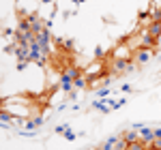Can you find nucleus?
<instances>
[{
    "label": "nucleus",
    "instance_id": "obj_1",
    "mask_svg": "<svg viewBox=\"0 0 161 150\" xmlns=\"http://www.w3.org/2000/svg\"><path fill=\"white\" fill-rule=\"evenodd\" d=\"M133 54H136V51L131 50V47L127 45V41L123 39V41H118L116 47L112 50L110 58H114V60H133ZM110 58H108V60H110ZM108 60H105V62H108Z\"/></svg>",
    "mask_w": 161,
    "mask_h": 150
},
{
    "label": "nucleus",
    "instance_id": "obj_2",
    "mask_svg": "<svg viewBox=\"0 0 161 150\" xmlns=\"http://www.w3.org/2000/svg\"><path fill=\"white\" fill-rule=\"evenodd\" d=\"M133 67H136V64L131 62V60H114V58H110V60H108V73H112L114 77H118V75H123V73L133 71Z\"/></svg>",
    "mask_w": 161,
    "mask_h": 150
},
{
    "label": "nucleus",
    "instance_id": "obj_3",
    "mask_svg": "<svg viewBox=\"0 0 161 150\" xmlns=\"http://www.w3.org/2000/svg\"><path fill=\"white\" fill-rule=\"evenodd\" d=\"M50 58V50L41 47L37 41L30 43V62H37V64H45Z\"/></svg>",
    "mask_w": 161,
    "mask_h": 150
},
{
    "label": "nucleus",
    "instance_id": "obj_4",
    "mask_svg": "<svg viewBox=\"0 0 161 150\" xmlns=\"http://www.w3.org/2000/svg\"><path fill=\"white\" fill-rule=\"evenodd\" d=\"M105 60H97V58H95V62L92 64H88L86 69H84V71H82V73L86 75L88 79H92V77H99V75H105Z\"/></svg>",
    "mask_w": 161,
    "mask_h": 150
},
{
    "label": "nucleus",
    "instance_id": "obj_5",
    "mask_svg": "<svg viewBox=\"0 0 161 150\" xmlns=\"http://www.w3.org/2000/svg\"><path fill=\"white\" fill-rule=\"evenodd\" d=\"M153 56H155V50H148V47H142V50H137L133 54V60L136 64H148L153 60Z\"/></svg>",
    "mask_w": 161,
    "mask_h": 150
},
{
    "label": "nucleus",
    "instance_id": "obj_6",
    "mask_svg": "<svg viewBox=\"0 0 161 150\" xmlns=\"http://www.w3.org/2000/svg\"><path fill=\"white\" fill-rule=\"evenodd\" d=\"M35 41H37L41 47H45V50H50V41H52V35H50V28L45 26L39 35H35Z\"/></svg>",
    "mask_w": 161,
    "mask_h": 150
},
{
    "label": "nucleus",
    "instance_id": "obj_7",
    "mask_svg": "<svg viewBox=\"0 0 161 150\" xmlns=\"http://www.w3.org/2000/svg\"><path fill=\"white\" fill-rule=\"evenodd\" d=\"M137 131H140V139H142L144 144H153V139H155L153 129H148V126H137Z\"/></svg>",
    "mask_w": 161,
    "mask_h": 150
},
{
    "label": "nucleus",
    "instance_id": "obj_8",
    "mask_svg": "<svg viewBox=\"0 0 161 150\" xmlns=\"http://www.w3.org/2000/svg\"><path fill=\"white\" fill-rule=\"evenodd\" d=\"M120 137H123L127 144H133V142H140V131H137V129H127V131H123Z\"/></svg>",
    "mask_w": 161,
    "mask_h": 150
},
{
    "label": "nucleus",
    "instance_id": "obj_9",
    "mask_svg": "<svg viewBox=\"0 0 161 150\" xmlns=\"http://www.w3.org/2000/svg\"><path fill=\"white\" fill-rule=\"evenodd\" d=\"M153 24V17L150 13H140V19H137V28H148Z\"/></svg>",
    "mask_w": 161,
    "mask_h": 150
},
{
    "label": "nucleus",
    "instance_id": "obj_10",
    "mask_svg": "<svg viewBox=\"0 0 161 150\" xmlns=\"http://www.w3.org/2000/svg\"><path fill=\"white\" fill-rule=\"evenodd\" d=\"M148 32L155 39H161V22H153V24L148 26Z\"/></svg>",
    "mask_w": 161,
    "mask_h": 150
},
{
    "label": "nucleus",
    "instance_id": "obj_11",
    "mask_svg": "<svg viewBox=\"0 0 161 150\" xmlns=\"http://www.w3.org/2000/svg\"><path fill=\"white\" fill-rule=\"evenodd\" d=\"M127 150H148V144H144L140 139V142H133V144H127Z\"/></svg>",
    "mask_w": 161,
    "mask_h": 150
},
{
    "label": "nucleus",
    "instance_id": "obj_12",
    "mask_svg": "<svg viewBox=\"0 0 161 150\" xmlns=\"http://www.w3.org/2000/svg\"><path fill=\"white\" fill-rule=\"evenodd\" d=\"M86 86H88V77L82 73V75H80V77L73 82V88H86Z\"/></svg>",
    "mask_w": 161,
    "mask_h": 150
},
{
    "label": "nucleus",
    "instance_id": "obj_13",
    "mask_svg": "<svg viewBox=\"0 0 161 150\" xmlns=\"http://www.w3.org/2000/svg\"><path fill=\"white\" fill-rule=\"evenodd\" d=\"M97 97H99V99H108V97H110V88L108 86L99 88V90H97Z\"/></svg>",
    "mask_w": 161,
    "mask_h": 150
},
{
    "label": "nucleus",
    "instance_id": "obj_14",
    "mask_svg": "<svg viewBox=\"0 0 161 150\" xmlns=\"http://www.w3.org/2000/svg\"><path fill=\"white\" fill-rule=\"evenodd\" d=\"M114 150H127V142H125V139L120 137V139H118V144L114 146Z\"/></svg>",
    "mask_w": 161,
    "mask_h": 150
},
{
    "label": "nucleus",
    "instance_id": "obj_15",
    "mask_svg": "<svg viewBox=\"0 0 161 150\" xmlns=\"http://www.w3.org/2000/svg\"><path fill=\"white\" fill-rule=\"evenodd\" d=\"M64 137H67V139H75V133H73V131H69V129H67V131H64Z\"/></svg>",
    "mask_w": 161,
    "mask_h": 150
},
{
    "label": "nucleus",
    "instance_id": "obj_16",
    "mask_svg": "<svg viewBox=\"0 0 161 150\" xmlns=\"http://www.w3.org/2000/svg\"><path fill=\"white\" fill-rule=\"evenodd\" d=\"M153 133H155V139H161V129H159V126L153 129Z\"/></svg>",
    "mask_w": 161,
    "mask_h": 150
},
{
    "label": "nucleus",
    "instance_id": "obj_17",
    "mask_svg": "<svg viewBox=\"0 0 161 150\" xmlns=\"http://www.w3.org/2000/svg\"><path fill=\"white\" fill-rule=\"evenodd\" d=\"M120 92H131V86H129V84H123V86H120Z\"/></svg>",
    "mask_w": 161,
    "mask_h": 150
},
{
    "label": "nucleus",
    "instance_id": "obj_18",
    "mask_svg": "<svg viewBox=\"0 0 161 150\" xmlns=\"http://www.w3.org/2000/svg\"><path fill=\"white\" fill-rule=\"evenodd\" d=\"M43 4H50V2H56V0H41Z\"/></svg>",
    "mask_w": 161,
    "mask_h": 150
},
{
    "label": "nucleus",
    "instance_id": "obj_19",
    "mask_svg": "<svg viewBox=\"0 0 161 150\" xmlns=\"http://www.w3.org/2000/svg\"><path fill=\"white\" fill-rule=\"evenodd\" d=\"M75 4H82V2H86V0H73Z\"/></svg>",
    "mask_w": 161,
    "mask_h": 150
}]
</instances>
